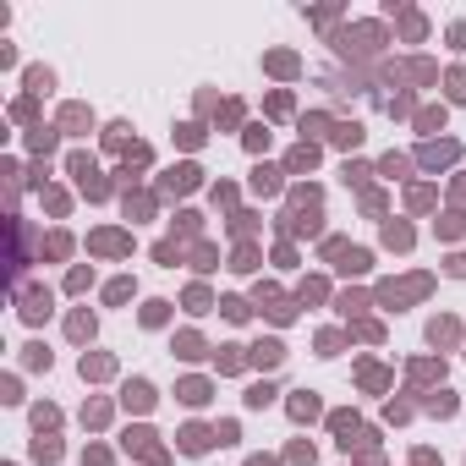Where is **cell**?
Returning a JSON list of instances; mask_svg holds the SVG:
<instances>
[{
  "instance_id": "4fadbf2b",
  "label": "cell",
  "mask_w": 466,
  "mask_h": 466,
  "mask_svg": "<svg viewBox=\"0 0 466 466\" xmlns=\"http://www.w3.org/2000/svg\"><path fill=\"white\" fill-rule=\"evenodd\" d=\"M93 247H99V252H127V236L104 231V236H93Z\"/></svg>"
},
{
  "instance_id": "277c9868",
  "label": "cell",
  "mask_w": 466,
  "mask_h": 466,
  "mask_svg": "<svg viewBox=\"0 0 466 466\" xmlns=\"http://www.w3.org/2000/svg\"><path fill=\"white\" fill-rule=\"evenodd\" d=\"M127 406H132V411H149V406H154V389L143 384V379H132V384H127Z\"/></svg>"
},
{
  "instance_id": "4316f807",
  "label": "cell",
  "mask_w": 466,
  "mask_h": 466,
  "mask_svg": "<svg viewBox=\"0 0 466 466\" xmlns=\"http://www.w3.org/2000/svg\"><path fill=\"white\" fill-rule=\"evenodd\" d=\"M291 461H297V466H313V445H291Z\"/></svg>"
},
{
  "instance_id": "5b68a950",
  "label": "cell",
  "mask_w": 466,
  "mask_h": 466,
  "mask_svg": "<svg viewBox=\"0 0 466 466\" xmlns=\"http://www.w3.org/2000/svg\"><path fill=\"white\" fill-rule=\"evenodd\" d=\"M291 417H297V422H308V417H318V400H313L308 389H302V395H291Z\"/></svg>"
},
{
  "instance_id": "30bf717a",
  "label": "cell",
  "mask_w": 466,
  "mask_h": 466,
  "mask_svg": "<svg viewBox=\"0 0 466 466\" xmlns=\"http://www.w3.org/2000/svg\"><path fill=\"white\" fill-rule=\"evenodd\" d=\"M252 187H258V192H274V187H280V170L258 165V170H252Z\"/></svg>"
},
{
  "instance_id": "8fae6325",
  "label": "cell",
  "mask_w": 466,
  "mask_h": 466,
  "mask_svg": "<svg viewBox=\"0 0 466 466\" xmlns=\"http://www.w3.org/2000/svg\"><path fill=\"white\" fill-rule=\"evenodd\" d=\"M335 143H340V149H357V143H362V127H357V121H351V127H335Z\"/></svg>"
},
{
  "instance_id": "cb8c5ba5",
  "label": "cell",
  "mask_w": 466,
  "mask_h": 466,
  "mask_svg": "<svg viewBox=\"0 0 466 466\" xmlns=\"http://www.w3.org/2000/svg\"><path fill=\"white\" fill-rule=\"evenodd\" d=\"M439 121H445V110H422V115H417V127H422V132H434Z\"/></svg>"
},
{
  "instance_id": "5bb4252c",
  "label": "cell",
  "mask_w": 466,
  "mask_h": 466,
  "mask_svg": "<svg viewBox=\"0 0 466 466\" xmlns=\"http://www.w3.org/2000/svg\"><path fill=\"white\" fill-rule=\"evenodd\" d=\"M241 368V346H220V373H236Z\"/></svg>"
},
{
  "instance_id": "ffe728a7",
  "label": "cell",
  "mask_w": 466,
  "mask_h": 466,
  "mask_svg": "<svg viewBox=\"0 0 466 466\" xmlns=\"http://www.w3.org/2000/svg\"><path fill=\"white\" fill-rule=\"evenodd\" d=\"M269 400H274V389H269V384H252V389H247V406H269Z\"/></svg>"
},
{
  "instance_id": "9a60e30c",
  "label": "cell",
  "mask_w": 466,
  "mask_h": 466,
  "mask_svg": "<svg viewBox=\"0 0 466 466\" xmlns=\"http://www.w3.org/2000/svg\"><path fill=\"white\" fill-rule=\"evenodd\" d=\"M269 72H280V77H291V72H297V55H286V50H280V55H269Z\"/></svg>"
},
{
  "instance_id": "f546056e",
  "label": "cell",
  "mask_w": 466,
  "mask_h": 466,
  "mask_svg": "<svg viewBox=\"0 0 466 466\" xmlns=\"http://www.w3.org/2000/svg\"><path fill=\"white\" fill-rule=\"evenodd\" d=\"M450 44H456V50L466 44V22H456V28H450Z\"/></svg>"
},
{
  "instance_id": "2e32d148",
  "label": "cell",
  "mask_w": 466,
  "mask_h": 466,
  "mask_svg": "<svg viewBox=\"0 0 466 466\" xmlns=\"http://www.w3.org/2000/svg\"><path fill=\"white\" fill-rule=\"evenodd\" d=\"M176 357H203V340H198V335H181V340H176Z\"/></svg>"
},
{
  "instance_id": "ba28073f",
  "label": "cell",
  "mask_w": 466,
  "mask_h": 466,
  "mask_svg": "<svg viewBox=\"0 0 466 466\" xmlns=\"http://www.w3.org/2000/svg\"><path fill=\"white\" fill-rule=\"evenodd\" d=\"M368 263H373V258H368L362 247H351V252H340V269H346V274H362Z\"/></svg>"
},
{
  "instance_id": "ac0fdd59",
  "label": "cell",
  "mask_w": 466,
  "mask_h": 466,
  "mask_svg": "<svg viewBox=\"0 0 466 466\" xmlns=\"http://www.w3.org/2000/svg\"><path fill=\"white\" fill-rule=\"evenodd\" d=\"M384 241L389 247H411V231L406 225H384Z\"/></svg>"
},
{
  "instance_id": "3957f363",
  "label": "cell",
  "mask_w": 466,
  "mask_h": 466,
  "mask_svg": "<svg viewBox=\"0 0 466 466\" xmlns=\"http://www.w3.org/2000/svg\"><path fill=\"white\" fill-rule=\"evenodd\" d=\"M165 187H170V192H187V187H198V165H176V170L165 176Z\"/></svg>"
},
{
  "instance_id": "603a6c76",
  "label": "cell",
  "mask_w": 466,
  "mask_h": 466,
  "mask_svg": "<svg viewBox=\"0 0 466 466\" xmlns=\"http://www.w3.org/2000/svg\"><path fill=\"white\" fill-rule=\"evenodd\" d=\"M72 335H77V340H88V335H93V318H88V313H77V318H72Z\"/></svg>"
},
{
  "instance_id": "52a82bcc",
  "label": "cell",
  "mask_w": 466,
  "mask_h": 466,
  "mask_svg": "<svg viewBox=\"0 0 466 466\" xmlns=\"http://www.w3.org/2000/svg\"><path fill=\"white\" fill-rule=\"evenodd\" d=\"M456 159V143H428L422 149V165H450Z\"/></svg>"
},
{
  "instance_id": "6da1fadb",
  "label": "cell",
  "mask_w": 466,
  "mask_h": 466,
  "mask_svg": "<svg viewBox=\"0 0 466 466\" xmlns=\"http://www.w3.org/2000/svg\"><path fill=\"white\" fill-rule=\"evenodd\" d=\"M214 439H220V434H209V428H198V422H192V428H181V450H187V456H203Z\"/></svg>"
},
{
  "instance_id": "4dcf8cb0",
  "label": "cell",
  "mask_w": 466,
  "mask_h": 466,
  "mask_svg": "<svg viewBox=\"0 0 466 466\" xmlns=\"http://www.w3.org/2000/svg\"><path fill=\"white\" fill-rule=\"evenodd\" d=\"M450 274H466V252H456V258H450Z\"/></svg>"
},
{
  "instance_id": "484cf974",
  "label": "cell",
  "mask_w": 466,
  "mask_h": 466,
  "mask_svg": "<svg viewBox=\"0 0 466 466\" xmlns=\"http://www.w3.org/2000/svg\"><path fill=\"white\" fill-rule=\"evenodd\" d=\"M154 258H159V263H176L181 252H176V241H159V247H154Z\"/></svg>"
},
{
  "instance_id": "7402d4cb",
  "label": "cell",
  "mask_w": 466,
  "mask_h": 466,
  "mask_svg": "<svg viewBox=\"0 0 466 466\" xmlns=\"http://www.w3.org/2000/svg\"><path fill=\"white\" fill-rule=\"evenodd\" d=\"M187 308L203 313V308H209V291H203V286H192V291H187Z\"/></svg>"
},
{
  "instance_id": "7a4b0ae2",
  "label": "cell",
  "mask_w": 466,
  "mask_h": 466,
  "mask_svg": "<svg viewBox=\"0 0 466 466\" xmlns=\"http://www.w3.org/2000/svg\"><path fill=\"white\" fill-rule=\"evenodd\" d=\"M252 362H258V368H280V362H286V346H280V340H263V346H252Z\"/></svg>"
},
{
  "instance_id": "d6986e66",
  "label": "cell",
  "mask_w": 466,
  "mask_h": 466,
  "mask_svg": "<svg viewBox=\"0 0 466 466\" xmlns=\"http://www.w3.org/2000/svg\"><path fill=\"white\" fill-rule=\"evenodd\" d=\"M82 373H88V379H104L110 362H104V357H82Z\"/></svg>"
},
{
  "instance_id": "1f68e13d",
  "label": "cell",
  "mask_w": 466,
  "mask_h": 466,
  "mask_svg": "<svg viewBox=\"0 0 466 466\" xmlns=\"http://www.w3.org/2000/svg\"><path fill=\"white\" fill-rule=\"evenodd\" d=\"M247 466H274V461H263V456H252V461H247Z\"/></svg>"
},
{
  "instance_id": "9c48e42d",
  "label": "cell",
  "mask_w": 466,
  "mask_h": 466,
  "mask_svg": "<svg viewBox=\"0 0 466 466\" xmlns=\"http://www.w3.org/2000/svg\"><path fill=\"white\" fill-rule=\"evenodd\" d=\"M28 318H33V324H39V318H50V291H33V297H28Z\"/></svg>"
},
{
  "instance_id": "f1b7e54d",
  "label": "cell",
  "mask_w": 466,
  "mask_h": 466,
  "mask_svg": "<svg viewBox=\"0 0 466 466\" xmlns=\"http://www.w3.org/2000/svg\"><path fill=\"white\" fill-rule=\"evenodd\" d=\"M450 99H466V72H450Z\"/></svg>"
},
{
  "instance_id": "7c38bea8",
  "label": "cell",
  "mask_w": 466,
  "mask_h": 466,
  "mask_svg": "<svg viewBox=\"0 0 466 466\" xmlns=\"http://www.w3.org/2000/svg\"><path fill=\"white\" fill-rule=\"evenodd\" d=\"M428 340H434V346H450V340H456V324H450V318H439V324L428 329Z\"/></svg>"
},
{
  "instance_id": "83f0119b",
  "label": "cell",
  "mask_w": 466,
  "mask_h": 466,
  "mask_svg": "<svg viewBox=\"0 0 466 466\" xmlns=\"http://www.w3.org/2000/svg\"><path fill=\"white\" fill-rule=\"evenodd\" d=\"M143 324H165V302H149V308H143Z\"/></svg>"
},
{
  "instance_id": "d4e9b609",
  "label": "cell",
  "mask_w": 466,
  "mask_h": 466,
  "mask_svg": "<svg viewBox=\"0 0 466 466\" xmlns=\"http://www.w3.org/2000/svg\"><path fill=\"white\" fill-rule=\"evenodd\" d=\"M247 149H269V132L263 127H247Z\"/></svg>"
},
{
  "instance_id": "44dd1931",
  "label": "cell",
  "mask_w": 466,
  "mask_h": 466,
  "mask_svg": "<svg viewBox=\"0 0 466 466\" xmlns=\"http://www.w3.org/2000/svg\"><path fill=\"white\" fill-rule=\"evenodd\" d=\"M428 411H439V417H450V411H456V395H434V400H428Z\"/></svg>"
},
{
  "instance_id": "8992f818",
  "label": "cell",
  "mask_w": 466,
  "mask_h": 466,
  "mask_svg": "<svg viewBox=\"0 0 466 466\" xmlns=\"http://www.w3.org/2000/svg\"><path fill=\"white\" fill-rule=\"evenodd\" d=\"M176 395H181L187 406H203V400H209V384H203V379H187V384L176 389Z\"/></svg>"
},
{
  "instance_id": "e0dca14e",
  "label": "cell",
  "mask_w": 466,
  "mask_h": 466,
  "mask_svg": "<svg viewBox=\"0 0 466 466\" xmlns=\"http://www.w3.org/2000/svg\"><path fill=\"white\" fill-rule=\"evenodd\" d=\"M313 159H318V149H313V143H302V149L291 154V170H313Z\"/></svg>"
}]
</instances>
